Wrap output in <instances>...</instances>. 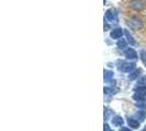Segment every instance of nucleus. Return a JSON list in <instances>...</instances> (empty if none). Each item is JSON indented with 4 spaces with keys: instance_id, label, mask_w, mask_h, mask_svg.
Listing matches in <instances>:
<instances>
[{
    "instance_id": "1",
    "label": "nucleus",
    "mask_w": 146,
    "mask_h": 131,
    "mask_svg": "<svg viewBox=\"0 0 146 131\" xmlns=\"http://www.w3.org/2000/svg\"><path fill=\"white\" fill-rule=\"evenodd\" d=\"M145 95H146V87L139 86L135 90V93H134V95H133V97H134L135 101L139 102V101H143V98H144Z\"/></svg>"
},
{
    "instance_id": "2",
    "label": "nucleus",
    "mask_w": 146,
    "mask_h": 131,
    "mask_svg": "<svg viewBox=\"0 0 146 131\" xmlns=\"http://www.w3.org/2000/svg\"><path fill=\"white\" fill-rule=\"evenodd\" d=\"M127 25L133 29H139L142 28V21L139 18H132L127 22Z\"/></svg>"
},
{
    "instance_id": "3",
    "label": "nucleus",
    "mask_w": 146,
    "mask_h": 131,
    "mask_svg": "<svg viewBox=\"0 0 146 131\" xmlns=\"http://www.w3.org/2000/svg\"><path fill=\"white\" fill-rule=\"evenodd\" d=\"M106 19H107V21L117 23V11H115L114 9H110V10H108V11L106 12Z\"/></svg>"
},
{
    "instance_id": "4",
    "label": "nucleus",
    "mask_w": 146,
    "mask_h": 131,
    "mask_svg": "<svg viewBox=\"0 0 146 131\" xmlns=\"http://www.w3.org/2000/svg\"><path fill=\"white\" fill-rule=\"evenodd\" d=\"M144 7H145V1L144 0H133L131 2V8L133 10L141 11V10H143Z\"/></svg>"
},
{
    "instance_id": "5",
    "label": "nucleus",
    "mask_w": 146,
    "mask_h": 131,
    "mask_svg": "<svg viewBox=\"0 0 146 131\" xmlns=\"http://www.w3.org/2000/svg\"><path fill=\"white\" fill-rule=\"evenodd\" d=\"M134 69H135V64H131V62H123L120 66V70L123 72H131Z\"/></svg>"
},
{
    "instance_id": "6",
    "label": "nucleus",
    "mask_w": 146,
    "mask_h": 131,
    "mask_svg": "<svg viewBox=\"0 0 146 131\" xmlns=\"http://www.w3.org/2000/svg\"><path fill=\"white\" fill-rule=\"evenodd\" d=\"M125 56H126V58H129V59L137 58V54H136V51L134 50L133 48H127V49H125Z\"/></svg>"
},
{
    "instance_id": "7",
    "label": "nucleus",
    "mask_w": 146,
    "mask_h": 131,
    "mask_svg": "<svg viewBox=\"0 0 146 131\" xmlns=\"http://www.w3.org/2000/svg\"><path fill=\"white\" fill-rule=\"evenodd\" d=\"M123 33H124V31H122L121 29H115L111 32L110 36L112 37V38H114V39H117V38H120L123 35Z\"/></svg>"
},
{
    "instance_id": "8",
    "label": "nucleus",
    "mask_w": 146,
    "mask_h": 131,
    "mask_svg": "<svg viewBox=\"0 0 146 131\" xmlns=\"http://www.w3.org/2000/svg\"><path fill=\"white\" fill-rule=\"evenodd\" d=\"M123 118H121L120 116H115L113 119H112V124H114L115 127H121L123 124Z\"/></svg>"
},
{
    "instance_id": "9",
    "label": "nucleus",
    "mask_w": 146,
    "mask_h": 131,
    "mask_svg": "<svg viewBox=\"0 0 146 131\" xmlns=\"http://www.w3.org/2000/svg\"><path fill=\"white\" fill-rule=\"evenodd\" d=\"M127 124H129L130 127L134 128V129H137L139 127V121L136 120V119H131V118H129V119H127Z\"/></svg>"
},
{
    "instance_id": "10",
    "label": "nucleus",
    "mask_w": 146,
    "mask_h": 131,
    "mask_svg": "<svg viewBox=\"0 0 146 131\" xmlns=\"http://www.w3.org/2000/svg\"><path fill=\"white\" fill-rule=\"evenodd\" d=\"M135 117L137 118V120H139V121H141V122H142V121L145 119L146 111H145V110H139V111L135 114Z\"/></svg>"
},
{
    "instance_id": "11",
    "label": "nucleus",
    "mask_w": 146,
    "mask_h": 131,
    "mask_svg": "<svg viewBox=\"0 0 146 131\" xmlns=\"http://www.w3.org/2000/svg\"><path fill=\"white\" fill-rule=\"evenodd\" d=\"M141 72H142L141 69H135V70H134L133 72H131V74L129 75V79H130V80H135V79L139 75V73Z\"/></svg>"
},
{
    "instance_id": "12",
    "label": "nucleus",
    "mask_w": 146,
    "mask_h": 131,
    "mask_svg": "<svg viewBox=\"0 0 146 131\" xmlns=\"http://www.w3.org/2000/svg\"><path fill=\"white\" fill-rule=\"evenodd\" d=\"M126 45H127V42H126L125 39H120V41L117 42V47H119L120 49H125V48H126Z\"/></svg>"
},
{
    "instance_id": "13",
    "label": "nucleus",
    "mask_w": 146,
    "mask_h": 131,
    "mask_svg": "<svg viewBox=\"0 0 146 131\" xmlns=\"http://www.w3.org/2000/svg\"><path fill=\"white\" fill-rule=\"evenodd\" d=\"M124 34H125V36H126L127 42H129L130 44H132V45H135V41H134V38L131 36V34H130L127 31H124Z\"/></svg>"
},
{
    "instance_id": "14",
    "label": "nucleus",
    "mask_w": 146,
    "mask_h": 131,
    "mask_svg": "<svg viewBox=\"0 0 146 131\" xmlns=\"http://www.w3.org/2000/svg\"><path fill=\"white\" fill-rule=\"evenodd\" d=\"M112 77H113V73L109 71V70H106L104 71V80L106 81H109L112 79Z\"/></svg>"
},
{
    "instance_id": "15",
    "label": "nucleus",
    "mask_w": 146,
    "mask_h": 131,
    "mask_svg": "<svg viewBox=\"0 0 146 131\" xmlns=\"http://www.w3.org/2000/svg\"><path fill=\"white\" fill-rule=\"evenodd\" d=\"M111 115H112V111H111L109 108H106V110H104V119H106V120L110 119Z\"/></svg>"
},
{
    "instance_id": "16",
    "label": "nucleus",
    "mask_w": 146,
    "mask_h": 131,
    "mask_svg": "<svg viewBox=\"0 0 146 131\" xmlns=\"http://www.w3.org/2000/svg\"><path fill=\"white\" fill-rule=\"evenodd\" d=\"M139 86L145 85V84H146V77H142V79H139Z\"/></svg>"
},
{
    "instance_id": "17",
    "label": "nucleus",
    "mask_w": 146,
    "mask_h": 131,
    "mask_svg": "<svg viewBox=\"0 0 146 131\" xmlns=\"http://www.w3.org/2000/svg\"><path fill=\"white\" fill-rule=\"evenodd\" d=\"M137 106H139V107H142V109H145L146 103H144V101H141V103H137Z\"/></svg>"
},
{
    "instance_id": "18",
    "label": "nucleus",
    "mask_w": 146,
    "mask_h": 131,
    "mask_svg": "<svg viewBox=\"0 0 146 131\" xmlns=\"http://www.w3.org/2000/svg\"><path fill=\"white\" fill-rule=\"evenodd\" d=\"M141 56H142V59H143V61H144V62L146 64V52H145V51H142Z\"/></svg>"
},
{
    "instance_id": "19",
    "label": "nucleus",
    "mask_w": 146,
    "mask_h": 131,
    "mask_svg": "<svg viewBox=\"0 0 146 131\" xmlns=\"http://www.w3.org/2000/svg\"><path fill=\"white\" fill-rule=\"evenodd\" d=\"M120 131H132V130H130V129H127V128H124V127H123V128H121V130Z\"/></svg>"
},
{
    "instance_id": "20",
    "label": "nucleus",
    "mask_w": 146,
    "mask_h": 131,
    "mask_svg": "<svg viewBox=\"0 0 146 131\" xmlns=\"http://www.w3.org/2000/svg\"><path fill=\"white\" fill-rule=\"evenodd\" d=\"M142 131H146V130H142Z\"/></svg>"
},
{
    "instance_id": "21",
    "label": "nucleus",
    "mask_w": 146,
    "mask_h": 131,
    "mask_svg": "<svg viewBox=\"0 0 146 131\" xmlns=\"http://www.w3.org/2000/svg\"><path fill=\"white\" fill-rule=\"evenodd\" d=\"M109 131H112V130H109Z\"/></svg>"
}]
</instances>
